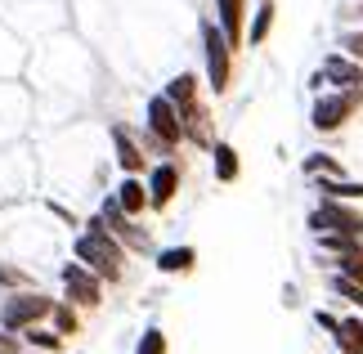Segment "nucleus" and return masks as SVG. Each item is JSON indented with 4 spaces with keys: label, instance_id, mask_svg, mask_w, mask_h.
<instances>
[{
    "label": "nucleus",
    "instance_id": "f257e3e1",
    "mask_svg": "<svg viewBox=\"0 0 363 354\" xmlns=\"http://www.w3.org/2000/svg\"><path fill=\"white\" fill-rule=\"evenodd\" d=\"M77 260L86 265V269H94V274H99L104 282H117V278H121L125 247H121L117 238L104 229V220L94 216V220H90V229L77 238Z\"/></svg>",
    "mask_w": 363,
    "mask_h": 354
},
{
    "label": "nucleus",
    "instance_id": "f03ea898",
    "mask_svg": "<svg viewBox=\"0 0 363 354\" xmlns=\"http://www.w3.org/2000/svg\"><path fill=\"white\" fill-rule=\"evenodd\" d=\"M202 59H206V86L225 94L233 81V45L225 40L216 18H202Z\"/></svg>",
    "mask_w": 363,
    "mask_h": 354
},
{
    "label": "nucleus",
    "instance_id": "7ed1b4c3",
    "mask_svg": "<svg viewBox=\"0 0 363 354\" xmlns=\"http://www.w3.org/2000/svg\"><path fill=\"white\" fill-rule=\"evenodd\" d=\"M359 108H363V90L318 94V99H314L310 121H314V131H318V135H332V131H341V126H350V117H354Z\"/></svg>",
    "mask_w": 363,
    "mask_h": 354
},
{
    "label": "nucleus",
    "instance_id": "20e7f679",
    "mask_svg": "<svg viewBox=\"0 0 363 354\" xmlns=\"http://www.w3.org/2000/svg\"><path fill=\"white\" fill-rule=\"evenodd\" d=\"M144 126H148V139H157V148H162V153H171L175 144H184L179 108H175L166 94H152V99H148V108H144Z\"/></svg>",
    "mask_w": 363,
    "mask_h": 354
},
{
    "label": "nucleus",
    "instance_id": "39448f33",
    "mask_svg": "<svg viewBox=\"0 0 363 354\" xmlns=\"http://www.w3.org/2000/svg\"><path fill=\"white\" fill-rule=\"evenodd\" d=\"M310 229L314 233H350V238H363V216L354 206L337 202V197H323L314 211H310Z\"/></svg>",
    "mask_w": 363,
    "mask_h": 354
},
{
    "label": "nucleus",
    "instance_id": "423d86ee",
    "mask_svg": "<svg viewBox=\"0 0 363 354\" xmlns=\"http://www.w3.org/2000/svg\"><path fill=\"white\" fill-rule=\"evenodd\" d=\"M54 309L50 296H40V292H13L5 305H0V328H9V332H23V328H32L36 319H45Z\"/></svg>",
    "mask_w": 363,
    "mask_h": 354
},
{
    "label": "nucleus",
    "instance_id": "0eeeda50",
    "mask_svg": "<svg viewBox=\"0 0 363 354\" xmlns=\"http://www.w3.org/2000/svg\"><path fill=\"white\" fill-rule=\"evenodd\" d=\"M63 292H67V301L94 309L104 301V278L94 274V269H86L81 260H72V265H63Z\"/></svg>",
    "mask_w": 363,
    "mask_h": 354
},
{
    "label": "nucleus",
    "instance_id": "6e6552de",
    "mask_svg": "<svg viewBox=\"0 0 363 354\" xmlns=\"http://www.w3.org/2000/svg\"><path fill=\"white\" fill-rule=\"evenodd\" d=\"M318 77H323V86H332V90H363V63L350 59V54H341V50L323 59Z\"/></svg>",
    "mask_w": 363,
    "mask_h": 354
},
{
    "label": "nucleus",
    "instance_id": "1a4fd4ad",
    "mask_svg": "<svg viewBox=\"0 0 363 354\" xmlns=\"http://www.w3.org/2000/svg\"><path fill=\"white\" fill-rule=\"evenodd\" d=\"M99 220H104V229L113 233V238H117L121 247H135V251H144V247H148V233H144V229H135V224H130L135 216H125L117 197H108V202H104V211H99Z\"/></svg>",
    "mask_w": 363,
    "mask_h": 354
},
{
    "label": "nucleus",
    "instance_id": "9d476101",
    "mask_svg": "<svg viewBox=\"0 0 363 354\" xmlns=\"http://www.w3.org/2000/svg\"><path fill=\"white\" fill-rule=\"evenodd\" d=\"M175 193H179V166H175V162H157V166L148 171V206H152V211L171 206Z\"/></svg>",
    "mask_w": 363,
    "mask_h": 354
},
{
    "label": "nucleus",
    "instance_id": "9b49d317",
    "mask_svg": "<svg viewBox=\"0 0 363 354\" xmlns=\"http://www.w3.org/2000/svg\"><path fill=\"white\" fill-rule=\"evenodd\" d=\"M216 23L233 50L247 45V0H216Z\"/></svg>",
    "mask_w": 363,
    "mask_h": 354
},
{
    "label": "nucleus",
    "instance_id": "f8f14e48",
    "mask_svg": "<svg viewBox=\"0 0 363 354\" xmlns=\"http://www.w3.org/2000/svg\"><path fill=\"white\" fill-rule=\"evenodd\" d=\"M117 202H121V211H125V216H144V211H148V184L144 179H139V175H125L121 184H117Z\"/></svg>",
    "mask_w": 363,
    "mask_h": 354
},
{
    "label": "nucleus",
    "instance_id": "ddd939ff",
    "mask_svg": "<svg viewBox=\"0 0 363 354\" xmlns=\"http://www.w3.org/2000/svg\"><path fill=\"white\" fill-rule=\"evenodd\" d=\"M113 144H117V166H121L125 175H139V171H144V153H139V144L130 139L125 126H113Z\"/></svg>",
    "mask_w": 363,
    "mask_h": 354
},
{
    "label": "nucleus",
    "instance_id": "4468645a",
    "mask_svg": "<svg viewBox=\"0 0 363 354\" xmlns=\"http://www.w3.org/2000/svg\"><path fill=\"white\" fill-rule=\"evenodd\" d=\"M274 18H278V9H274V0H260L256 13H251V27H247V45H264L274 32Z\"/></svg>",
    "mask_w": 363,
    "mask_h": 354
},
{
    "label": "nucleus",
    "instance_id": "2eb2a0df",
    "mask_svg": "<svg viewBox=\"0 0 363 354\" xmlns=\"http://www.w3.org/2000/svg\"><path fill=\"white\" fill-rule=\"evenodd\" d=\"M314 189L323 193V197H337V202H354V197H363V184L345 179V175H318Z\"/></svg>",
    "mask_w": 363,
    "mask_h": 354
},
{
    "label": "nucleus",
    "instance_id": "dca6fc26",
    "mask_svg": "<svg viewBox=\"0 0 363 354\" xmlns=\"http://www.w3.org/2000/svg\"><path fill=\"white\" fill-rule=\"evenodd\" d=\"M193 265H198V251H193V247H166V251H157V269H162V274H189Z\"/></svg>",
    "mask_w": 363,
    "mask_h": 354
},
{
    "label": "nucleus",
    "instance_id": "f3484780",
    "mask_svg": "<svg viewBox=\"0 0 363 354\" xmlns=\"http://www.w3.org/2000/svg\"><path fill=\"white\" fill-rule=\"evenodd\" d=\"M332 336H337L341 354H363V319H354V314H350V319H341Z\"/></svg>",
    "mask_w": 363,
    "mask_h": 354
},
{
    "label": "nucleus",
    "instance_id": "a211bd4d",
    "mask_svg": "<svg viewBox=\"0 0 363 354\" xmlns=\"http://www.w3.org/2000/svg\"><path fill=\"white\" fill-rule=\"evenodd\" d=\"M166 99H171L175 108H184V104H198V77L193 72H179L175 81H166V90H162Z\"/></svg>",
    "mask_w": 363,
    "mask_h": 354
},
{
    "label": "nucleus",
    "instance_id": "6ab92c4d",
    "mask_svg": "<svg viewBox=\"0 0 363 354\" xmlns=\"http://www.w3.org/2000/svg\"><path fill=\"white\" fill-rule=\"evenodd\" d=\"M211 157H216V179L220 184H233L238 179V153H233V144H211Z\"/></svg>",
    "mask_w": 363,
    "mask_h": 354
},
{
    "label": "nucleus",
    "instance_id": "aec40b11",
    "mask_svg": "<svg viewBox=\"0 0 363 354\" xmlns=\"http://www.w3.org/2000/svg\"><path fill=\"white\" fill-rule=\"evenodd\" d=\"M318 247L332 251V256H350V251H363V243H359V238H350V233H318Z\"/></svg>",
    "mask_w": 363,
    "mask_h": 354
},
{
    "label": "nucleus",
    "instance_id": "412c9836",
    "mask_svg": "<svg viewBox=\"0 0 363 354\" xmlns=\"http://www.w3.org/2000/svg\"><path fill=\"white\" fill-rule=\"evenodd\" d=\"M305 175H345L337 157H328V153H314V157H305Z\"/></svg>",
    "mask_w": 363,
    "mask_h": 354
},
{
    "label": "nucleus",
    "instance_id": "4be33fe9",
    "mask_svg": "<svg viewBox=\"0 0 363 354\" xmlns=\"http://www.w3.org/2000/svg\"><path fill=\"white\" fill-rule=\"evenodd\" d=\"M332 292H337V296H345V301H354V305H363V282L345 278V274H337V278H332Z\"/></svg>",
    "mask_w": 363,
    "mask_h": 354
},
{
    "label": "nucleus",
    "instance_id": "5701e85b",
    "mask_svg": "<svg viewBox=\"0 0 363 354\" xmlns=\"http://www.w3.org/2000/svg\"><path fill=\"white\" fill-rule=\"evenodd\" d=\"M50 314H54V328H59L63 336H72V332H77V309H72V301H67V305H54Z\"/></svg>",
    "mask_w": 363,
    "mask_h": 354
},
{
    "label": "nucleus",
    "instance_id": "b1692460",
    "mask_svg": "<svg viewBox=\"0 0 363 354\" xmlns=\"http://www.w3.org/2000/svg\"><path fill=\"white\" fill-rule=\"evenodd\" d=\"M135 354H166V332L162 328H148L144 336H139V350Z\"/></svg>",
    "mask_w": 363,
    "mask_h": 354
},
{
    "label": "nucleus",
    "instance_id": "393cba45",
    "mask_svg": "<svg viewBox=\"0 0 363 354\" xmlns=\"http://www.w3.org/2000/svg\"><path fill=\"white\" fill-rule=\"evenodd\" d=\"M341 54H350V59H359L363 63V32H341Z\"/></svg>",
    "mask_w": 363,
    "mask_h": 354
},
{
    "label": "nucleus",
    "instance_id": "a878e982",
    "mask_svg": "<svg viewBox=\"0 0 363 354\" xmlns=\"http://www.w3.org/2000/svg\"><path fill=\"white\" fill-rule=\"evenodd\" d=\"M337 265H341V274H345V278L363 282V251H350V256H341Z\"/></svg>",
    "mask_w": 363,
    "mask_h": 354
},
{
    "label": "nucleus",
    "instance_id": "bb28decb",
    "mask_svg": "<svg viewBox=\"0 0 363 354\" xmlns=\"http://www.w3.org/2000/svg\"><path fill=\"white\" fill-rule=\"evenodd\" d=\"M0 282H5V287H27V274H23V269H13V265H5V260H0Z\"/></svg>",
    "mask_w": 363,
    "mask_h": 354
},
{
    "label": "nucleus",
    "instance_id": "cd10ccee",
    "mask_svg": "<svg viewBox=\"0 0 363 354\" xmlns=\"http://www.w3.org/2000/svg\"><path fill=\"white\" fill-rule=\"evenodd\" d=\"M27 341L40 345V350H59L63 345V336H50V332H36V323H32V332H27Z\"/></svg>",
    "mask_w": 363,
    "mask_h": 354
}]
</instances>
